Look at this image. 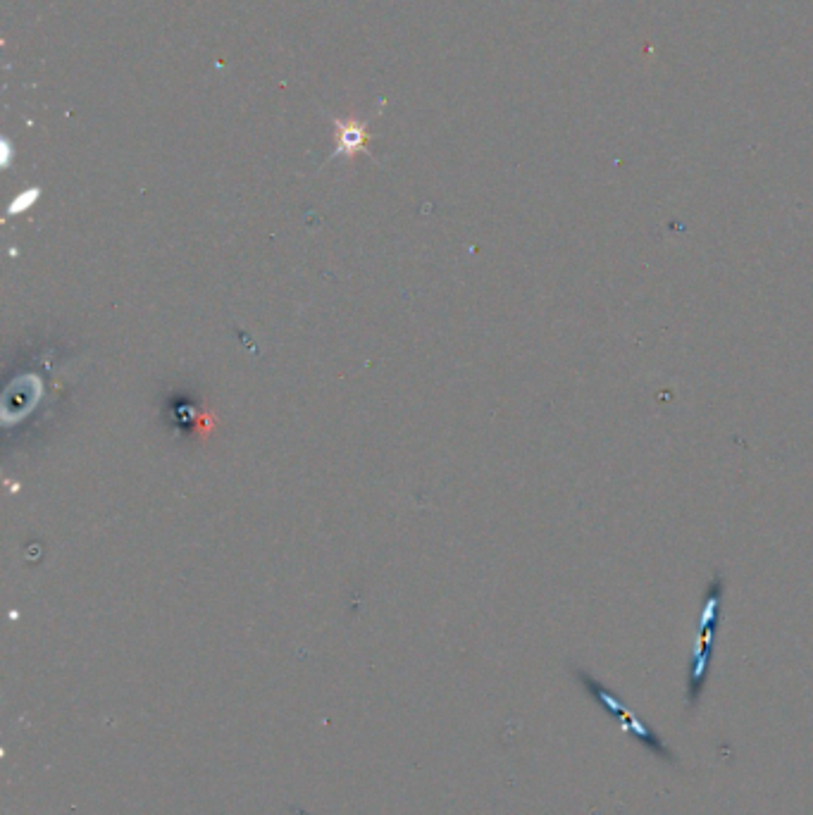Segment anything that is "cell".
Wrapping results in <instances>:
<instances>
[{
	"instance_id": "6da1fadb",
	"label": "cell",
	"mask_w": 813,
	"mask_h": 815,
	"mask_svg": "<svg viewBox=\"0 0 813 815\" xmlns=\"http://www.w3.org/2000/svg\"><path fill=\"white\" fill-rule=\"evenodd\" d=\"M721 596H723V582H721V577H716V580L711 582L709 596H706L704 615H701L699 646L694 649V665H692V675H690V696H692V699H694V692L699 694L701 682H704V677H706V663H709L711 642H713V620H718Z\"/></svg>"
},
{
	"instance_id": "7a4b0ae2",
	"label": "cell",
	"mask_w": 813,
	"mask_h": 815,
	"mask_svg": "<svg viewBox=\"0 0 813 815\" xmlns=\"http://www.w3.org/2000/svg\"><path fill=\"white\" fill-rule=\"evenodd\" d=\"M580 677H582V682H587V689H589V692H592L594 699L599 701V706H604L608 713H613V715H616V718L620 720V723H623L625 727H630V730L635 732L637 737H639V742H642L644 746H649V749L654 751L656 756L666 758V761H670V758H673V756H670V751L666 749V746H663L661 739H656L654 734H651V730H647V727H644L642 723H639V720L632 718V715H630L628 711H625L623 706H620L616 696H613L611 692H606V689L601 687V682L592 680V677L585 675V673H582Z\"/></svg>"
},
{
	"instance_id": "3957f363",
	"label": "cell",
	"mask_w": 813,
	"mask_h": 815,
	"mask_svg": "<svg viewBox=\"0 0 813 815\" xmlns=\"http://www.w3.org/2000/svg\"><path fill=\"white\" fill-rule=\"evenodd\" d=\"M332 124H334V151L330 155V160L334 158L353 160L361 153L370 155L368 120H358V117H332Z\"/></svg>"
}]
</instances>
